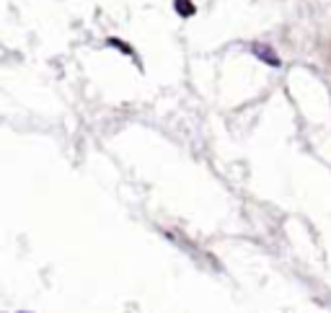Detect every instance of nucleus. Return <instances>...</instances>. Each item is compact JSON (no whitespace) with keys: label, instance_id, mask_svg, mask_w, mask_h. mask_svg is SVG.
<instances>
[{"label":"nucleus","instance_id":"obj_1","mask_svg":"<svg viewBox=\"0 0 331 313\" xmlns=\"http://www.w3.org/2000/svg\"><path fill=\"white\" fill-rule=\"evenodd\" d=\"M251 50H254V52H259V55H262V57H259V60H264V62H272V65H274V67H279V60H277V55H274V52H272V50H264V47H262V44H254V47H251Z\"/></svg>","mask_w":331,"mask_h":313}]
</instances>
